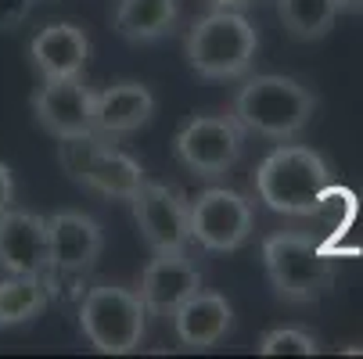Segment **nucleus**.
I'll use <instances>...</instances> for the list:
<instances>
[{"mask_svg": "<svg viewBox=\"0 0 363 359\" xmlns=\"http://www.w3.org/2000/svg\"><path fill=\"white\" fill-rule=\"evenodd\" d=\"M331 190V169L320 151L284 144L259 162L255 194L281 216H317Z\"/></svg>", "mask_w": 363, "mask_h": 359, "instance_id": "obj_1", "label": "nucleus"}, {"mask_svg": "<svg viewBox=\"0 0 363 359\" xmlns=\"http://www.w3.org/2000/svg\"><path fill=\"white\" fill-rule=\"evenodd\" d=\"M317 112V97L291 76H252L234 97V119L241 130L291 140L298 137Z\"/></svg>", "mask_w": 363, "mask_h": 359, "instance_id": "obj_2", "label": "nucleus"}, {"mask_svg": "<svg viewBox=\"0 0 363 359\" xmlns=\"http://www.w3.org/2000/svg\"><path fill=\"white\" fill-rule=\"evenodd\" d=\"M259 50V33L255 25L238 15L234 8H216L191 25L184 40L187 65L201 79H238L252 69Z\"/></svg>", "mask_w": 363, "mask_h": 359, "instance_id": "obj_3", "label": "nucleus"}, {"mask_svg": "<svg viewBox=\"0 0 363 359\" xmlns=\"http://www.w3.org/2000/svg\"><path fill=\"white\" fill-rule=\"evenodd\" d=\"M263 266L284 302H317L335 284V255L306 234H270L263 241Z\"/></svg>", "mask_w": 363, "mask_h": 359, "instance_id": "obj_4", "label": "nucleus"}, {"mask_svg": "<svg viewBox=\"0 0 363 359\" xmlns=\"http://www.w3.org/2000/svg\"><path fill=\"white\" fill-rule=\"evenodd\" d=\"M147 309L137 291L119 284H97L79 302V331L105 355H130L140 348Z\"/></svg>", "mask_w": 363, "mask_h": 359, "instance_id": "obj_5", "label": "nucleus"}, {"mask_svg": "<svg viewBox=\"0 0 363 359\" xmlns=\"http://www.w3.org/2000/svg\"><path fill=\"white\" fill-rule=\"evenodd\" d=\"M241 144L245 130L234 115H194L191 122H184L173 147L184 169L201 180H216L234 169V162L241 159Z\"/></svg>", "mask_w": 363, "mask_h": 359, "instance_id": "obj_6", "label": "nucleus"}, {"mask_svg": "<svg viewBox=\"0 0 363 359\" xmlns=\"http://www.w3.org/2000/svg\"><path fill=\"white\" fill-rule=\"evenodd\" d=\"M187 220H191V241H198L209 251H234L252 234V201H245L238 190L209 187L194 201H187Z\"/></svg>", "mask_w": 363, "mask_h": 359, "instance_id": "obj_7", "label": "nucleus"}, {"mask_svg": "<svg viewBox=\"0 0 363 359\" xmlns=\"http://www.w3.org/2000/svg\"><path fill=\"white\" fill-rule=\"evenodd\" d=\"M133 220L151 251H184L191 241V220H187V201L180 190L166 183H140L130 198Z\"/></svg>", "mask_w": 363, "mask_h": 359, "instance_id": "obj_8", "label": "nucleus"}, {"mask_svg": "<svg viewBox=\"0 0 363 359\" xmlns=\"http://www.w3.org/2000/svg\"><path fill=\"white\" fill-rule=\"evenodd\" d=\"M33 115L50 137H79L94 130V90L79 76L43 79L33 93Z\"/></svg>", "mask_w": 363, "mask_h": 359, "instance_id": "obj_9", "label": "nucleus"}, {"mask_svg": "<svg viewBox=\"0 0 363 359\" xmlns=\"http://www.w3.org/2000/svg\"><path fill=\"white\" fill-rule=\"evenodd\" d=\"M0 270L4 273H29L47 277L50 270V237L47 220L22 209L0 212Z\"/></svg>", "mask_w": 363, "mask_h": 359, "instance_id": "obj_10", "label": "nucleus"}, {"mask_svg": "<svg viewBox=\"0 0 363 359\" xmlns=\"http://www.w3.org/2000/svg\"><path fill=\"white\" fill-rule=\"evenodd\" d=\"M201 287V270L187 259V251H155V259L140 273V302L151 317H173V309Z\"/></svg>", "mask_w": 363, "mask_h": 359, "instance_id": "obj_11", "label": "nucleus"}, {"mask_svg": "<svg viewBox=\"0 0 363 359\" xmlns=\"http://www.w3.org/2000/svg\"><path fill=\"white\" fill-rule=\"evenodd\" d=\"M47 237H50V270L62 273H86L105 248L97 220L83 212H55L47 220Z\"/></svg>", "mask_w": 363, "mask_h": 359, "instance_id": "obj_12", "label": "nucleus"}, {"mask_svg": "<svg viewBox=\"0 0 363 359\" xmlns=\"http://www.w3.org/2000/svg\"><path fill=\"white\" fill-rule=\"evenodd\" d=\"M234 327V309L230 302L216 291H194L191 298H184L177 309H173V331L180 338L184 348H194V352H205L220 345Z\"/></svg>", "mask_w": 363, "mask_h": 359, "instance_id": "obj_13", "label": "nucleus"}, {"mask_svg": "<svg viewBox=\"0 0 363 359\" xmlns=\"http://www.w3.org/2000/svg\"><path fill=\"white\" fill-rule=\"evenodd\" d=\"M86 58H90V40L72 22L43 25L33 36V43H29V62H33V69H36L40 79L79 76L83 65H86Z\"/></svg>", "mask_w": 363, "mask_h": 359, "instance_id": "obj_14", "label": "nucleus"}, {"mask_svg": "<svg viewBox=\"0 0 363 359\" xmlns=\"http://www.w3.org/2000/svg\"><path fill=\"white\" fill-rule=\"evenodd\" d=\"M155 115V97L144 83H112L108 90L94 93V133L101 137H126L147 126Z\"/></svg>", "mask_w": 363, "mask_h": 359, "instance_id": "obj_15", "label": "nucleus"}, {"mask_svg": "<svg viewBox=\"0 0 363 359\" xmlns=\"http://www.w3.org/2000/svg\"><path fill=\"white\" fill-rule=\"evenodd\" d=\"M79 183L97 190V194H105V198L130 201L137 194V187L144 183V169H140V162H133L126 151H119L116 144H105L90 159V166H86Z\"/></svg>", "mask_w": 363, "mask_h": 359, "instance_id": "obj_16", "label": "nucleus"}, {"mask_svg": "<svg viewBox=\"0 0 363 359\" xmlns=\"http://www.w3.org/2000/svg\"><path fill=\"white\" fill-rule=\"evenodd\" d=\"M50 302V284L29 273H8L0 280V331L33 324Z\"/></svg>", "mask_w": 363, "mask_h": 359, "instance_id": "obj_17", "label": "nucleus"}, {"mask_svg": "<svg viewBox=\"0 0 363 359\" xmlns=\"http://www.w3.org/2000/svg\"><path fill=\"white\" fill-rule=\"evenodd\" d=\"M177 22V0H119L116 29L130 43H151L173 29Z\"/></svg>", "mask_w": 363, "mask_h": 359, "instance_id": "obj_18", "label": "nucleus"}, {"mask_svg": "<svg viewBox=\"0 0 363 359\" xmlns=\"http://www.w3.org/2000/svg\"><path fill=\"white\" fill-rule=\"evenodd\" d=\"M277 15L295 40H324L335 29L338 0H277Z\"/></svg>", "mask_w": 363, "mask_h": 359, "instance_id": "obj_19", "label": "nucleus"}, {"mask_svg": "<svg viewBox=\"0 0 363 359\" xmlns=\"http://www.w3.org/2000/svg\"><path fill=\"white\" fill-rule=\"evenodd\" d=\"M105 144H116L112 137H101V133H79V137H58V166L79 183L83 180V173H86V166H90V159L97 155Z\"/></svg>", "mask_w": 363, "mask_h": 359, "instance_id": "obj_20", "label": "nucleus"}, {"mask_svg": "<svg viewBox=\"0 0 363 359\" xmlns=\"http://www.w3.org/2000/svg\"><path fill=\"white\" fill-rule=\"evenodd\" d=\"M259 352H263V355H317L320 345H317L313 334L302 331V327H277V331L263 334Z\"/></svg>", "mask_w": 363, "mask_h": 359, "instance_id": "obj_21", "label": "nucleus"}, {"mask_svg": "<svg viewBox=\"0 0 363 359\" xmlns=\"http://www.w3.org/2000/svg\"><path fill=\"white\" fill-rule=\"evenodd\" d=\"M33 0H0V33H11L29 18Z\"/></svg>", "mask_w": 363, "mask_h": 359, "instance_id": "obj_22", "label": "nucleus"}, {"mask_svg": "<svg viewBox=\"0 0 363 359\" xmlns=\"http://www.w3.org/2000/svg\"><path fill=\"white\" fill-rule=\"evenodd\" d=\"M11 201H15V176L4 162H0V212L11 209Z\"/></svg>", "mask_w": 363, "mask_h": 359, "instance_id": "obj_23", "label": "nucleus"}, {"mask_svg": "<svg viewBox=\"0 0 363 359\" xmlns=\"http://www.w3.org/2000/svg\"><path fill=\"white\" fill-rule=\"evenodd\" d=\"M213 8H245V4H255V0H209Z\"/></svg>", "mask_w": 363, "mask_h": 359, "instance_id": "obj_24", "label": "nucleus"}, {"mask_svg": "<svg viewBox=\"0 0 363 359\" xmlns=\"http://www.w3.org/2000/svg\"><path fill=\"white\" fill-rule=\"evenodd\" d=\"M338 11H363V0H338Z\"/></svg>", "mask_w": 363, "mask_h": 359, "instance_id": "obj_25", "label": "nucleus"}]
</instances>
